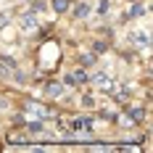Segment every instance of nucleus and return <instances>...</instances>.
Segmentation results:
<instances>
[{
	"label": "nucleus",
	"mask_w": 153,
	"mask_h": 153,
	"mask_svg": "<svg viewBox=\"0 0 153 153\" xmlns=\"http://www.w3.org/2000/svg\"><path fill=\"white\" fill-rule=\"evenodd\" d=\"M21 27H24L27 32H34V29H37V21H34V16H24V19H21Z\"/></svg>",
	"instance_id": "nucleus-5"
},
{
	"label": "nucleus",
	"mask_w": 153,
	"mask_h": 153,
	"mask_svg": "<svg viewBox=\"0 0 153 153\" xmlns=\"http://www.w3.org/2000/svg\"><path fill=\"white\" fill-rule=\"evenodd\" d=\"M87 13H90V5H87V3H79V5L74 8V16H76V19H82V16H87Z\"/></svg>",
	"instance_id": "nucleus-6"
},
{
	"label": "nucleus",
	"mask_w": 153,
	"mask_h": 153,
	"mask_svg": "<svg viewBox=\"0 0 153 153\" xmlns=\"http://www.w3.org/2000/svg\"><path fill=\"white\" fill-rule=\"evenodd\" d=\"M145 13V5H135L132 11H129V16H143Z\"/></svg>",
	"instance_id": "nucleus-7"
},
{
	"label": "nucleus",
	"mask_w": 153,
	"mask_h": 153,
	"mask_svg": "<svg viewBox=\"0 0 153 153\" xmlns=\"http://www.w3.org/2000/svg\"><path fill=\"white\" fill-rule=\"evenodd\" d=\"M61 85H58V82H48V85H45V95H48V98H58V95H61Z\"/></svg>",
	"instance_id": "nucleus-2"
},
{
	"label": "nucleus",
	"mask_w": 153,
	"mask_h": 153,
	"mask_svg": "<svg viewBox=\"0 0 153 153\" xmlns=\"http://www.w3.org/2000/svg\"><path fill=\"white\" fill-rule=\"evenodd\" d=\"M50 5H53V11H56V13H63V11H69V5H71V3H69V0H53Z\"/></svg>",
	"instance_id": "nucleus-4"
},
{
	"label": "nucleus",
	"mask_w": 153,
	"mask_h": 153,
	"mask_svg": "<svg viewBox=\"0 0 153 153\" xmlns=\"http://www.w3.org/2000/svg\"><path fill=\"white\" fill-rule=\"evenodd\" d=\"M29 132H42V124H40V122H32L29 124Z\"/></svg>",
	"instance_id": "nucleus-8"
},
{
	"label": "nucleus",
	"mask_w": 153,
	"mask_h": 153,
	"mask_svg": "<svg viewBox=\"0 0 153 153\" xmlns=\"http://www.w3.org/2000/svg\"><path fill=\"white\" fill-rule=\"evenodd\" d=\"M27 111H32L37 119H48V116H50V111H48L45 106H40V103H34V100H32V103H27Z\"/></svg>",
	"instance_id": "nucleus-1"
},
{
	"label": "nucleus",
	"mask_w": 153,
	"mask_h": 153,
	"mask_svg": "<svg viewBox=\"0 0 153 153\" xmlns=\"http://www.w3.org/2000/svg\"><path fill=\"white\" fill-rule=\"evenodd\" d=\"M0 71H3V74H13L16 71V61H11V58H0Z\"/></svg>",
	"instance_id": "nucleus-3"
}]
</instances>
